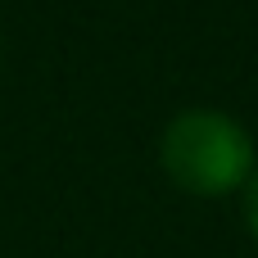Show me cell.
Masks as SVG:
<instances>
[{
    "instance_id": "1",
    "label": "cell",
    "mask_w": 258,
    "mask_h": 258,
    "mask_svg": "<svg viewBox=\"0 0 258 258\" xmlns=\"http://www.w3.org/2000/svg\"><path fill=\"white\" fill-rule=\"evenodd\" d=\"M163 172L190 195H231L254 177L249 132L213 109L177 113L163 132Z\"/></svg>"
},
{
    "instance_id": "2",
    "label": "cell",
    "mask_w": 258,
    "mask_h": 258,
    "mask_svg": "<svg viewBox=\"0 0 258 258\" xmlns=\"http://www.w3.org/2000/svg\"><path fill=\"white\" fill-rule=\"evenodd\" d=\"M245 218H249V231H254V240H258V172L245 181Z\"/></svg>"
}]
</instances>
